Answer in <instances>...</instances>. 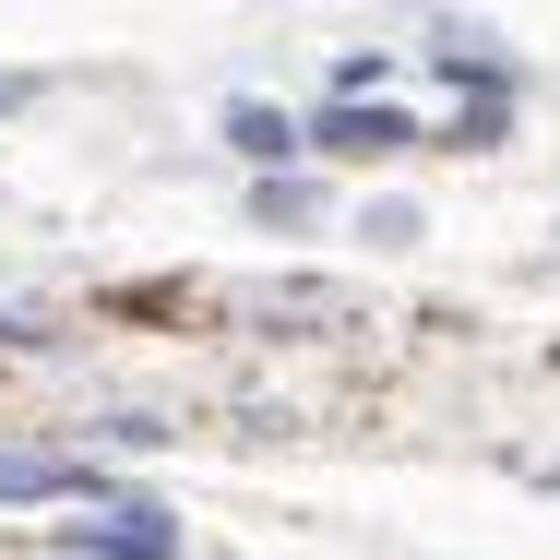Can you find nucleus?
Segmentation results:
<instances>
[{"label":"nucleus","mask_w":560,"mask_h":560,"mask_svg":"<svg viewBox=\"0 0 560 560\" xmlns=\"http://www.w3.org/2000/svg\"><path fill=\"white\" fill-rule=\"evenodd\" d=\"M311 143H335V155H406V143H418V119H406V108H323Z\"/></svg>","instance_id":"7ed1b4c3"},{"label":"nucleus","mask_w":560,"mask_h":560,"mask_svg":"<svg viewBox=\"0 0 560 560\" xmlns=\"http://www.w3.org/2000/svg\"><path fill=\"white\" fill-rule=\"evenodd\" d=\"M96 489V465H72V453H12L0 442V501H84Z\"/></svg>","instance_id":"f03ea898"},{"label":"nucleus","mask_w":560,"mask_h":560,"mask_svg":"<svg viewBox=\"0 0 560 560\" xmlns=\"http://www.w3.org/2000/svg\"><path fill=\"white\" fill-rule=\"evenodd\" d=\"M60 549H72V560H179V513H155V501H108V513L60 525Z\"/></svg>","instance_id":"f257e3e1"},{"label":"nucleus","mask_w":560,"mask_h":560,"mask_svg":"<svg viewBox=\"0 0 560 560\" xmlns=\"http://www.w3.org/2000/svg\"><path fill=\"white\" fill-rule=\"evenodd\" d=\"M311 215H323L311 179H262V226H311Z\"/></svg>","instance_id":"39448f33"},{"label":"nucleus","mask_w":560,"mask_h":560,"mask_svg":"<svg viewBox=\"0 0 560 560\" xmlns=\"http://www.w3.org/2000/svg\"><path fill=\"white\" fill-rule=\"evenodd\" d=\"M226 143H238V155H250V167L275 179V167L299 155V119H275V108H226Z\"/></svg>","instance_id":"20e7f679"}]
</instances>
